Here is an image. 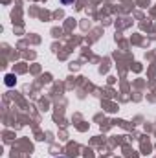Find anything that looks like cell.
<instances>
[{"mask_svg": "<svg viewBox=\"0 0 156 158\" xmlns=\"http://www.w3.org/2000/svg\"><path fill=\"white\" fill-rule=\"evenodd\" d=\"M57 158H64V156H57Z\"/></svg>", "mask_w": 156, "mask_h": 158, "instance_id": "3957f363", "label": "cell"}, {"mask_svg": "<svg viewBox=\"0 0 156 158\" xmlns=\"http://www.w3.org/2000/svg\"><path fill=\"white\" fill-rule=\"evenodd\" d=\"M6 85H7V86H13V85H15V76H13V74H7V76H6Z\"/></svg>", "mask_w": 156, "mask_h": 158, "instance_id": "6da1fadb", "label": "cell"}, {"mask_svg": "<svg viewBox=\"0 0 156 158\" xmlns=\"http://www.w3.org/2000/svg\"><path fill=\"white\" fill-rule=\"evenodd\" d=\"M61 4L63 6H72V4H76V0H61Z\"/></svg>", "mask_w": 156, "mask_h": 158, "instance_id": "7a4b0ae2", "label": "cell"}]
</instances>
